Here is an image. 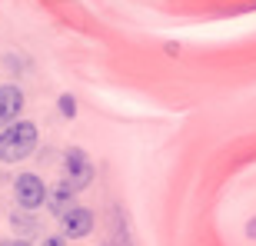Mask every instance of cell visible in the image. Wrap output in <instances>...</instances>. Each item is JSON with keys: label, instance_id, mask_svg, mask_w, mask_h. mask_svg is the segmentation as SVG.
<instances>
[{"label": "cell", "instance_id": "6", "mask_svg": "<svg viewBox=\"0 0 256 246\" xmlns=\"http://www.w3.org/2000/svg\"><path fill=\"white\" fill-rule=\"evenodd\" d=\"M74 193L76 190L70 186V183H60V186H54L47 193V206L57 213V216H64V213H70L74 210Z\"/></svg>", "mask_w": 256, "mask_h": 246}, {"label": "cell", "instance_id": "5", "mask_svg": "<svg viewBox=\"0 0 256 246\" xmlns=\"http://www.w3.org/2000/svg\"><path fill=\"white\" fill-rule=\"evenodd\" d=\"M24 110V94H20V86H0V126L7 130L14 126Z\"/></svg>", "mask_w": 256, "mask_h": 246}, {"label": "cell", "instance_id": "10", "mask_svg": "<svg viewBox=\"0 0 256 246\" xmlns=\"http://www.w3.org/2000/svg\"><path fill=\"white\" fill-rule=\"evenodd\" d=\"M250 236H256V220H253V223H250Z\"/></svg>", "mask_w": 256, "mask_h": 246}, {"label": "cell", "instance_id": "11", "mask_svg": "<svg viewBox=\"0 0 256 246\" xmlns=\"http://www.w3.org/2000/svg\"><path fill=\"white\" fill-rule=\"evenodd\" d=\"M10 246H27V243H24V240H20V243H10Z\"/></svg>", "mask_w": 256, "mask_h": 246}, {"label": "cell", "instance_id": "9", "mask_svg": "<svg viewBox=\"0 0 256 246\" xmlns=\"http://www.w3.org/2000/svg\"><path fill=\"white\" fill-rule=\"evenodd\" d=\"M44 246H64V240H60V236H50V240H44Z\"/></svg>", "mask_w": 256, "mask_h": 246}, {"label": "cell", "instance_id": "1", "mask_svg": "<svg viewBox=\"0 0 256 246\" xmlns=\"http://www.w3.org/2000/svg\"><path fill=\"white\" fill-rule=\"evenodd\" d=\"M37 146V126L27 120H17L14 126L0 133V160L4 163H20L27 160Z\"/></svg>", "mask_w": 256, "mask_h": 246}, {"label": "cell", "instance_id": "12", "mask_svg": "<svg viewBox=\"0 0 256 246\" xmlns=\"http://www.w3.org/2000/svg\"><path fill=\"white\" fill-rule=\"evenodd\" d=\"M106 246H110V243H106Z\"/></svg>", "mask_w": 256, "mask_h": 246}, {"label": "cell", "instance_id": "7", "mask_svg": "<svg viewBox=\"0 0 256 246\" xmlns=\"http://www.w3.org/2000/svg\"><path fill=\"white\" fill-rule=\"evenodd\" d=\"M10 223H14V230H20V233H34V226H37L30 216H20V213H14V216H10Z\"/></svg>", "mask_w": 256, "mask_h": 246}, {"label": "cell", "instance_id": "3", "mask_svg": "<svg viewBox=\"0 0 256 246\" xmlns=\"http://www.w3.org/2000/svg\"><path fill=\"white\" fill-rule=\"evenodd\" d=\"M14 193H17V206L20 210H37L47 203V193L50 190L44 186V180H40L37 173H24L17 180V186H14Z\"/></svg>", "mask_w": 256, "mask_h": 246}, {"label": "cell", "instance_id": "4", "mask_svg": "<svg viewBox=\"0 0 256 246\" xmlns=\"http://www.w3.org/2000/svg\"><path fill=\"white\" fill-rule=\"evenodd\" d=\"M60 226H64V236L84 240V236H90V230H94V213L84 210V206H74L70 213L60 216Z\"/></svg>", "mask_w": 256, "mask_h": 246}, {"label": "cell", "instance_id": "8", "mask_svg": "<svg viewBox=\"0 0 256 246\" xmlns=\"http://www.w3.org/2000/svg\"><path fill=\"white\" fill-rule=\"evenodd\" d=\"M60 114H64V116H74V114H76L74 96H60Z\"/></svg>", "mask_w": 256, "mask_h": 246}, {"label": "cell", "instance_id": "2", "mask_svg": "<svg viewBox=\"0 0 256 246\" xmlns=\"http://www.w3.org/2000/svg\"><path fill=\"white\" fill-rule=\"evenodd\" d=\"M90 180H94V163H90V156L84 150L70 146L64 153V183H70L74 190H84V186H90Z\"/></svg>", "mask_w": 256, "mask_h": 246}]
</instances>
